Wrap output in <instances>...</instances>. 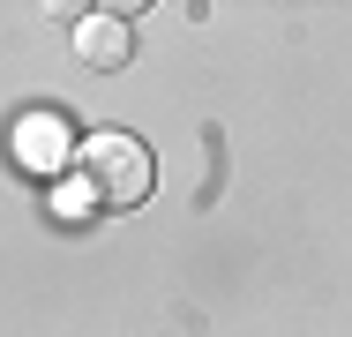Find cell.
I'll use <instances>...</instances> for the list:
<instances>
[{"label": "cell", "mask_w": 352, "mask_h": 337, "mask_svg": "<svg viewBox=\"0 0 352 337\" xmlns=\"http://www.w3.org/2000/svg\"><path fill=\"white\" fill-rule=\"evenodd\" d=\"M75 165H82V195L98 202V210H135L150 202V180H157V165H150V150H142L135 135H90L82 150H75Z\"/></svg>", "instance_id": "1"}, {"label": "cell", "mask_w": 352, "mask_h": 337, "mask_svg": "<svg viewBox=\"0 0 352 337\" xmlns=\"http://www.w3.org/2000/svg\"><path fill=\"white\" fill-rule=\"evenodd\" d=\"M15 157L30 165V173H60L75 157V135L60 113H23V128H15Z\"/></svg>", "instance_id": "2"}, {"label": "cell", "mask_w": 352, "mask_h": 337, "mask_svg": "<svg viewBox=\"0 0 352 337\" xmlns=\"http://www.w3.org/2000/svg\"><path fill=\"white\" fill-rule=\"evenodd\" d=\"M128 53H135L128 15H82V23H75V61L82 67H120Z\"/></svg>", "instance_id": "3"}]
</instances>
